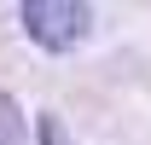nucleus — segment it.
<instances>
[{
    "label": "nucleus",
    "mask_w": 151,
    "mask_h": 145,
    "mask_svg": "<svg viewBox=\"0 0 151 145\" xmlns=\"http://www.w3.org/2000/svg\"><path fill=\"white\" fill-rule=\"evenodd\" d=\"M0 145H23V110L12 93H0Z\"/></svg>",
    "instance_id": "nucleus-2"
},
{
    "label": "nucleus",
    "mask_w": 151,
    "mask_h": 145,
    "mask_svg": "<svg viewBox=\"0 0 151 145\" xmlns=\"http://www.w3.org/2000/svg\"><path fill=\"white\" fill-rule=\"evenodd\" d=\"M41 145H70V134L58 128V116H41Z\"/></svg>",
    "instance_id": "nucleus-3"
},
{
    "label": "nucleus",
    "mask_w": 151,
    "mask_h": 145,
    "mask_svg": "<svg viewBox=\"0 0 151 145\" xmlns=\"http://www.w3.org/2000/svg\"><path fill=\"white\" fill-rule=\"evenodd\" d=\"M18 18H23V35L35 41V47H47V52H70L93 29V12L76 6V0H29Z\"/></svg>",
    "instance_id": "nucleus-1"
}]
</instances>
